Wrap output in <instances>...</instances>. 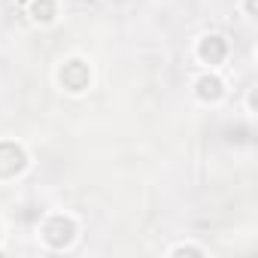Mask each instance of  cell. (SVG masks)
Here are the masks:
<instances>
[{
	"instance_id": "cell-6",
	"label": "cell",
	"mask_w": 258,
	"mask_h": 258,
	"mask_svg": "<svg viewBox=\"0 0 258 258\" xmlns=\"http://www.w3.org/2000/svg\"><path fill=\"white\" fill-rule=\"evenodd\" d=\"M55 0H34L31 4V16L37 19V22H52L55 19Z\"/></svg>"
},
{
	"instance_id": "cell-7",
	"label": "cell",
	"mask_w": 258,
	"mask_h": 258,
	"mask_svg": "<svg viewBox=\"0 0 258 258\" xmlns=\"http://www.w3.org/2000/svg\"><path fill=\"white\" fill-rule=\"evenodd\" d=\"M204 255V249H195V246H179V249H173V255Z\"/></svg>"
},
{
	"instance_id": "cell-1",
	"label": "cell",
	"mask_w": 258,
	"mask_h": 258,
	"mask_svg": "<svg viewBox=\"0 0 258 258\" xmlns=\"http://www.w3.org/2000/svg\"><path fill=\"white\" fill-rule=\"evenodd\" d=\"M73 237H76V225H73V219H67V216H52V219L43 225V240H46L49 246H55V249H64Z\"/></svg>"
},
{
	"instance_id": "cell-4",
	"label": "cell",
	"mask_w": 258,
	"mask_h": 258,
	"mask_svg": "<svg viewBox=\"0 0 258 258\" xmlns=\"http://www.w3.org/2000/svg\"><path fill=\"white\" fill-rule=\"evenodd\" d=\"M225 52H228V46H225L222 37H207V40H201V46H198V55H201L207 64H219V61L225 58Z\"/></svg>"
},
{
	"instance_id": "cell-8",
	"label": "cell",
	"mask_w": 258,
	"mask_h": 258,
	"mask_svg": "<svg viewBox=\"0 0 258 258\" xmlns=\"http://www.w3.org/2000/svg\"><path fill=\"white\" fill-rule=\"evenodd\" d=\"M246 10H249V16H255V0H246Z\"/></svg>"
},
{
	"instance_id": "cell-2",
	"label": "cell",
	"mask_w": 258,
	"mask_h": 258,
	"mask_svg": "<svg viewBox=\"0 0 258 258\" xmlns=\"http://www.w3.org/2000/svg\"><path fill=\"white\" fill-rule=\"evenodd\" d=\"M58 79H61V85L67 88V91H82V88H88V82H91V70H88V64L85 61H67L64 67H61V73H58Z\"/></svg>"
},
{
	"instance_id": "cell-3",
	"label": "cell",
	"mask_w": 258,
	"mask_h": 258,
	"mask_svg": "<svg viewBox=\"0 0 258 258\" xmlns=\"http://www.w3.org/2000/svg\"><path fill=\"white\" fill-rule=\"evenodd\" d=\"M25 167H28V155L19 143H10V140L0 143V176L22 173Z\"/></svg>"
},
{
	"instance_id": "cell-5",
	"label": "cell",
	"mask_w": 258,
	"mask_h": 258,
	"mask_svg": "<svg viewBox=\"0 0 258 258\" xmlns=\"http://www.w3.org/2000/svg\"><path fill=\"white\" fill-rule=\"evenodd\" d=\"M198 97H201V100H219V97H222V79H219V76H204V79H198Z\"/></svg>"
}]
</instances>
